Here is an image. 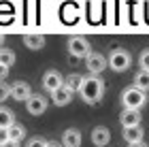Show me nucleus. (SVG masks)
Returning a JSON list of instances; mask_svg holds the SVG:
<instances>
[{
    "instance_id": "obj_1",
    "label": "nucleus",
    "mask_w": 149,
    "mask_h": 147,
    "mask_svg": "<svg viewBox=\"0 0 149 147\" xmlns=\"http://www.w3.org/2000/svg\"><path fill=\"white\" fill-rule=\"evenodd\" d=\"M81 98H83V102L87 105H98L100 98L104 94V81L100 77H83V83H81V90H79Z\"/></svg>"
},
{
    "instance_id": "obj_2",
    "label": "nucleus",
    "mask_w": 149,
    "mask_h": 147,
    "mask_svg": "<svg viewBox=\"0 0 149 147\" xmlns=\"http://www.w3.org/2000/svg\"><path fill=\"white\" fill-rule=\"evenodd\" d=\"M147 102V94L141 92L136 88H126L121 92V105L124 109H130V111H141Z\"/></svg>"
},
{
    "instance_id": "obj_3",
    "label": "nucleus",
    "mask_w": 149,
    "mask_h": 147,
    "mask_svg": "<svg viewBox=\"0 0 149 147\" xmlns=\"http://www.w3.org/2000/svg\"><path fill=\"white\" fill-rule=\"evenodd\" d=\"M130 64H132L130 53H128L126 49H121V47L113 49V51L109 53V58H107V66H111V70H115V72L128 70V68H130Z\"/></svg>"
},
{
    "instance_id": "obj_4",
    "label": "nucleus",
    "mask_w": 149,
    "mask_h": 147,
    "mask_svg": "<svg viewBox=\"0 0 149 147\" xmlns=\"http://www.w3.org/2000/svg\"><path fill=\"white\" fill-rule=\"evenodd\" d=\"M68 53L72 58H87L92 53V45L85 36H70L68 38Z\"/></svg>"
},
{
    "instance_id": "obj_5",
    "label": "nucleus",
    "mask_w": 149,
    "mask_h": 147,
    "mask_svg": "<svg viewBox=\"0 0 149 147\" xmlns=\"http://www.w3.org/2000/svg\"><path fill=\"white\" fill-rule=\"evenodd\" d=\"M85 66H87V70H90V75L98 77L100 72L107 68V58L102 53H98V51H92L90 56L85 58Z\"/></svg>"
},
{
    "instance_id": "obj_6",
    "label": "nucleus",
    "mask_w": 149,
    "mask_h": 147,
    "mask_svg": "<svg viewBox=\"0 0 149 147\" xmlns=\"http://www.w3.org/2000/svg\"><path fill=\"white\" fill-rule=\"evenodd\" d=\"M26 109H28L30 115H43L47 111V98L43 94H32L26 100Z\"/></svg>"
},
{
    "instance_id": "obj_7",
    "label": "nucleus",
    "mask_w": 149,
    "mask_h": 147,
    "mask_svg": "<svg viewBox=\"0 0 149 147\" xmlns=\"http://www.w3.org/2000/svg\"><path fill=\"white\" fill-rule=\"evenodd\" d=\"M62 85H64V77L60 75V70H53L51 68V70H47L43 75V88L49 92V94H51V92H56L58 88H62Z\"/></svg>"
},
{
    "instance_id": "obj_8",
    "label": "nucleus",
    "mask_w": 149,
    "mask_h": 147,
    "mask_svg": "<svg viewBox=\"0 0 149 147\" xmlns=\"http://www.w3.org/2000/svg\"><path fill=\"white\" fill-rule=\"evenodd\" d=\"M119 122L124 128H139L141 122H143V115H141V111H130V109H124L119 115Z\"/></svg>"
},
{
    "instance_id": "obj_9",
    "label": "nucleus",
    "mask_w": 149,
    "mask_h": 147,
    "mask_svg": "<svg viewBox=\"0 0 149 147\" xmlns=\"http://www.w3.org/2000/svg\"><path fill=\"white\" fill-rule=\"evenodd\" d=\"M109 141H111V130L107 128V126H96V128L92 130V143L96 147L109 145Z\"/></svg>"
},
{
    "instance_id": "obj_10",
    "label": "nucleus",
    "mask_w": 149,
    "mask_h": 147,
    "mask_svg": "<svg viewBox=\"0 0 149 147\" xmlns=\"http://www.w3.org/2000/svg\"><path fill=\"white\" fill-rule=\"evenodd\" d=\"M32 96V88L26 81H17L11 85V98L13 100H28Z\"/></svg>"
},
{
    "instance_id": "obj_11",
    "label": "nucleus",
    "mask_w": 149,
    "mask_h": 147,
    "mask_svg": "<svg viewBox=\"0 0 149 147\" xmlns=\"http://www.w3.org/2000/svg\"><path fill=\"white\" fill-rule=\"evenodd\" d=\"M62 147H81V132L77 128H68L62 134Z\"/></svg>"
},
{
    "instance_id": "obj_12",
    "label": "nucleus",
    "mask_w": 149,
    "mask_h": 147,
    "mask_svg": "<svg viewBox=\"0 0 149 147\" xmlns=\"http://www.w3.org/2000/svg\"><path fill=\"white\" fill-rule=\"evenodd\" d=\"M51 100H53V105H56V107H66V105H70L72 94L62 85V88H58L56 92H51Z\"/></svg>"
},
{
    "instance_id": "obj_13",
    "label": "nucleus",
    "mask_w": 149,
    "mask_h": 147,
    "mask_svg": "<svg viewBox=\"0 0 149 147\" xmlns=\"http://www.w3.org/2000/svg\"><path fill=\"white\" fill-rule=\"evenodd\" d=\"M81 83H83V75H79V72H70L68 77H64V88L74 94V92L81 90Z\"/></svg>"
},
{
    "instance_id": "obj_14",
    "label": "nucleus",
    "mask_w": 149,
    "mask_h": 147,
    "mask_svg": "<svg viewBox=\"0 0 149 147\" xmlns=\"http://www.w3.org/2000/svg\"><path fill=\"white\" fill-rule=\"evenodd\" d=\"M45 36L43 34H26L24 36V45L28 49H32V51H38V49H43L45 47Z\"/></svg>"
},
{
    "instance_id": "obj_15",
    "label": "nucleus",
    "mask_w": 149,
    "mask_h": 147,
    "mask_svg": "<svg viewBox=\"0 0 149 147\" xmlns=\"http://www.w3.org/2000/svg\"><path fill=\"white\" fill-rule=\"evenodd\" d=\"M15 124V113L6 107H0V130H9Z\"/></svg>"
},
{
    "instance_id": "obj_16",
    "label": "nucleus",
    "mask_w": 149,
    "mask_h": 147,
    "mask_svg": "<svg viewBox=\"0 0 149 147\" xmlns=\"http://www.w3.org/2000/svg\"><path fill=\"white\" fill-rule=\"evenodd\" d=\"M124 141L128 145L143 141V130H141V126H139V128H124Z\"/></svg>"
},
{
    "instance_id": "obj_17",
    "label": "nucleus",
    "mask_w": 149,
    "mask_h": 147,
    "mask_svg": "<svg viewBox=\"0 0 149 147\" xmlns=\"http://www.w3.org/2000/svg\"><path fill=\"white\" fill-rule=\"evenodd\" d=\"M132 88H136V90H141V92H149V72H145V70H139L136 75H134V85Z\"/></svg>"
},
{
    "instance_id": "obj_18",
    "label": "nucleus",
    "mask_w": 149,
    "mask_h": 147,
    "mask_svg": "<svg viewBox=\"0 0 149 147\" xmlns=\"http://www.w3.org/2000/svg\"><path fill=\"white\" fill-rule=\"evenodd\" d=\"M6 132H9V141H15V143H19V141H24V139H26V128H24V126L22 124H13L11 126V128L9 130H6Z\"/></svg>"
},
{
    "instance_id": "obj_19",
    "label": "nucleus",
    "mask_w": 149,
    "mask_h": 147,
    "mask_svg": "<svg viewBox=\"0 0 149 147\" xmlns=\"http://www.w3.org/2000/svg\"><path fill=\"white\" fill-rule=\"evenodd\" d=\"M0 64L6 66V68H11V66L15 64V51H11V49H0Z\"/></svg>"
},
{
    "instance_id": "obj_20",
    "label": "nucleus",
    "mask_w": 149,
    "mask_h": 147,
    "mask_svg": "<svg viewBox=\"0 0 149 147\" xmlns=\"http://www.w3.org/2000/svg\"><path fill=\"white\" fill-rule=\"evenodd\" d=\"M139 66H141V70L149 72V49L141 51V56H139Z\"/></svg>"
},
{
    "instance_id": "obj_21",
    "label": "nucleus",
    "mask_w": 149,
    "mask_h": 147,
    "mask_svg": "<svg viewBox=\"0 0 149 147\" xmlns=\"http://www.w3.org/2000/svg\"><path fill=\"white\" fill-rule=\"evenodd\" d=\"M9 98H11V85L0 81V105H2L4 100H9Z\"/></svg>"
},
{
    "instance_id": "obj_22",
    "label": "nucleus",
    "mask_w": 149,
    "mask_h": 147,
    "mask_svg": "<svg viewBox=\"0 0 149 147\" xmlns=\"http://www.w3.org/2000/svg\"><path fill=\"white\" fill-rule=\"evenodd\" d=\"M47 145V139H40V137H34V139H30L28 145L26 147H45Z\"/></svg>"
},
{
    "instance_id": "obj_23",
    "label": "nucleus",
    "mask_w": 149,
    "mask_h": 147,
    "mask_svg": "<svg viewBox=\"0 0 149 147\" xmlns=\"http://www.w3.org/2000/svg\"><path fill=\"white\" fill-rule=\"evenodd\" d=\"M6 75H9V68L0 64V81H4V79H6Z\"/></svg>"
},
{
    "instance_id": "obj_24",
    "label": "nucleus",
    "mask_w": 149,
    "mask_h": 147,
    "mask_svg": "<svg viewBox=\"0 0 149 147\" xmlns=\"http://www.w3.org/2000/svg\"><path fill=\"white\" fill-rule=\"evenodd\" d=\"M6 141H9V132H6V130H0V145L6 143Z\"/></svg>"
},
{
    "instance_id": "obj_25",
    "label": "nucleus",
    "mask_w": 149,
    "mask_h": 147,
    "mask_svg": "<svg viewBox=\"0 0 149 147\" xmlns=\"http://www.w3.org/2000/svg\"><path fill=\"white\" fill-rule=\"evenodd\" d=\"M0 147H19V143H15V141H6V143H2Z\"/></svg>"
},
{
    "instance_id": "obj_26",
    "label": "nucleus",
    "mask_w": 149,
    "mask_h": 147,
    "mask_svg": "<svg viewBox=\"0 0 149 147\" xmlns=\"http://www.w3.org/2000/svg\"><path fill=\"white\" fill-rule=\"evenodd\" d=\"M45 147H62V145H60L58 141H47V145Z\"/></svg>"
},
{
    "instance_id": "obj_27",
    "label": "nucleus",
    "mask_w": 149,
    "mask_h": 147,
    "mask_svg": "<svg viewBox=\"0 0 149 147\" xmlns=\"http://www.w3.org/2000/svg\"><path fill=\"white\" fill-rule=\"evenodd\" d=\"M128 147H147L143 141H141V143H132V145H128Z\"/></svg>"
},
{
    "instance_id": "obj_28",
    "label": "nucleus",
    "mask_w": 149,
    "mask_h": 147,
    "mask_svg": "<svg viewBox=\"0 0 149 147\" xmlns=\"http://www.w3.org/2000/svg\"><path fill=\"white\" fill-rule=\"evenodd\" d=\"M2 43H4V36H2V34H0V45H2Z\"/></svg>"
}]
</instances>
